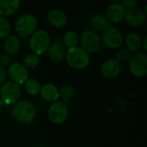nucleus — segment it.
<instances>
[{
  "label": "nucleus",
  "mask_w": 147,
  "mask_h": 147,
  "mask_svg": "<svg viewBox=\"0 0 147 147\" xmlns=\"http://www.w3.org/2000/svg\"><path fill=\"white\" fill-rule=\"evenodd\" d=\"M49 23L55 28H63L67 23V16L60 9H53L47 14Z\"/></svg>",
  "instance_id": "2eb2a0df"
},
{
  "label": "nucleus",
  "mask_w": 147,
  "mask_h": 147,
  "mask_svg": "<svg viewBox=\"0 0 147 147\" xmlns=\"http://www.w3.org/2000/svg\"><path fill=\"white\" fill-rule=\"evenodd\" d=\"M90 25L94 29L97 31H105L108 28H109V21L106 17V16L96 14L91 18Z\"/></svg>",
  "instance_id": "aec40b11"
},
{
  "label": "nucleus",
  "mask_w": 147,
  "mask_h": 147,
  "mask_svg": "<svg viewBox=\"0 0 147 147\" xmlns=\"http://www.w3.org/2000/svg\"><path fill=\"white\" fill-rule=\"evenodd\" d=\"M1 98L5 105H12L19 101L21 96L20 86L11 81L5 82L1 87Z\"/></svg>",
  "instance_id": "0eeeda50"
},
{
  "label": "nucleus",
  "mask_w": 147,
  "mask_h": 147,
  "mask_svg": "<svg viewBox=\"0 0 147 147\" xmlns=\"http://www.w3.org/2000/svg\"><path fill=\"white\" fill-rule=\"evenodd\" d=\"M47 53L48 58L52 61L59 63L65 59L66 51H65V47L63 46L62 42L56 40L55 42H53L50 45Z\"/></svg>",
  "instance_id": "4468645a"
},
{
  "label": "nucleus",
  "mask_w": 147,
  "mask_h": 147,
  "mask_svg": "<svg viewBox=\"0 0 147 147\" xmlns=\"http://www.w3.org/2000/svg\"><path fill=\"white\" fill-rule=\"evenodd\" d=\"M121 71V64L116 59H109L105 60L101 66L102 75L108 78L113 79L120 75Z\"/></svg>",
  "instance_id": "9b49d317"
},
{
  "label": "nucleus",
  "mask_w": 147,
  "mask_h": 147,
  "mask_svg": "<svg viewBox=\"0 0 147 147\" xmlns=\"http://www.w3.org/2000/svg\"><path fill=\"white\" fill-rule=\"evenodd\" d=\"M7 75L10 78L11 82L21 85L25 84L28 79V70L20 62L11 63L8 68Z\"/></svg>",
  "instance_id": "1a4fd4ad"
},
{
  "label": "nucleus",
  "mask_w": 147,
  "mask_h": 147,
  "mask_svg": "<svg viewBox=\"0 0 147 147\" xmlns=\"http://www.w3.org/2000/svg\"><path fill=\"white\" fill-rule=\"evenodd\" d=\"M127 10L121 2H115L109 5L106 11V17L113 23H119L125 19Z\"/></svg>",
  "instance_id": "f8f14e48"
},
{
  "label": "nucleus",
  "mask_w": 147,
  "mask_h": 147,
  "mask_svg": "<svg viewBox=\"0 0 147 147\" xmlns=\"http://www.w3.org/2000/svg\"><path fill=\"white\" fill-rule=\"evenodd\" d=\"M0 55H1V53H0Z\"/></svg>",
  "instance_id": "473e14b6"
},
{
  "label": "nucleus",
  "mask_w": 147,
  "mask_h": 147,
  "mask_svg": "<svg viewBox=\"0 0 147 147\" xmlns=\"http://www.w3.org/2000/svg\"><path fill=\"white\" fill-rule=\"evenodd\" d=\"M63 42L69 48L78 47L79 43V36L78 33L75 31H68L65 34V36L63 38Z\"/></svg>",
  "instance_id": "b1692460"
},
{
  "label": "nucleus",
  "mask_w": 147,
  "mask_h": 147,
  "mask_svg": "<svg viewBox=\"0 0 147 147\" xmlns=\"http://www.w3.org/2000/svg\"><path fill=\"white\" fill-rule=\"evenodd\" d=\"M131 57H132V54L127 49H120L116 53V59L121 64L129 62L131 59Z\"/></svg>",
  "instance_id": "a878e982"
},
{
  "label": "nucleus",
  "mask_w": 147,
  "mask_h": 147,
  "mask_svg": "<svg viewBox=\"0 0 147 147\" xmlns=\"http://www.w3.org/2000/svg\"><path fill=\"white\" fill-rule=\"evenodd\" d=\"M75 93V90L73 86L71 84H65L59 90V96L61 99V102H63L65 104L70 103L71 99L73 97Z\"/></svg>",
  "instance_id": "412c9836"
},
{
  "label": "nucleus",
  "mask_w": 147,
  "mask_h": 147,
  "mask_svg": "<svg viewBox=\"0 0 147 147\" xmlns=\"http://www.w3.org/2000/svg\"><path fill=\"white\" fill-rule=\"evenodd\" d=\"M139 2L137 0H124L121 2V4L123 5V7L128 10L130 9H135L138 5Z\"/></svg>",
  "instance_id": "bb28decb"
},
{
  "label": "nucleus",
  "mask_w": 147,
  "mask_h": 147,
  "mask_svg": "<svg viewBox=\"0 0 147 147\" xmlns=\"http://www.w3.org/2000/svg\"><path fill=\"white\" fill-rule=\"evenodd\" d=\"M81 48L86 53H95L101 46V40L99 35L93 30L88 29L83 32L79 37Z\"/></svg>",
  "instance_id": "6e6552de"
},
{
  "label": "nucleus",
  "mask_w": 147,
  "mask_h": 147,
  "mask_svg": "<svg viewBox=\"0 0 147 147\" xmlns=\"http://www.w3.org/2000/svg\"><path fill=\"white\" fill-rule=\"evenodd\" d=\"M9 112L15 121L22 125L30 124L36 118L34 105L27 100H20L12 104Z\"/></svg>",
  "instance_id": "f257e3e1"
},
{
  "label": "nucleus",
  "mask_w": 147,
  "mask_h": 147,
  "mask_svg": "<svg viewBox=\"0 0 147 147\" xmlns=\"http://www.w3.org/2000/svg\"><path fill=\"white\" fill-rule=\"evenodd\" d=\"M7 78V71L4 69V67L0 65V84H3L5 83Z\"/></svg>",
  "instance_id": "c85d7f7f"
},
{
  "label": "nucleus",
  "mask_w": 147,
  "mask_h": 147,
  "mask_svg": "<svg viewBox=\"0 0 147 147\" xmlns=\"http://www.w3.org/2000/svg\"><path fill=\"white\" fill-rule=\"evenodd\" d=\"M19 0H0V16L5 17L14 14L20 6Z\"/></svg>",
  "instance_id": "6ab92c4d"
},
{
  "label": "nucleus",
  "mask_w": 147,
  "mask_h": 147,
  "mask_svg": "<svg viewBox=\"0 0 147 147\" xmlns=\"http://www.w3.org/2000/svg\"><path fill=\"white\" fill-rule=\"evenodd\" d=\"M50 45L51 37L48 32L46 30L39 29L30 35L29 47L33 53H35L38 56L47 53Z\"/></svg>",
  "instance_id": "7ed1b4c3"
},
{
  "label": "nucleus",
  "mask_w": 147,
  "mask_h": 147,
  "mask_svg": "<svg viewBox=\"0 0 147 147\" xmlns=\"http://www.w3.org/2000/svg\"><path fill=\"white\" fill-rule=\"evenodd\" d=\"M11 64V59L9 55L5 54H1L0 55V65L3 67L5 66H9V65Z\"/></svg>",
  "instance_id": "cd10ccee"
},
{
  "label": "nucleus",
  "mask_w": 147,
  "mask_h": 147,
  "mask_svg": "<svg viewBox=\"0 0 147 147\" xmlns=\"http://www.w3.org/2000/svg\"><path fill=\"white\" fill-rule=\"evenodd\" d=\"M35 147H47V146H35Z\"/></svg>",
  "instance_id": "2f4dec72"
},
{
  "label": "nucleus",
  "mask_w": 147,
  "mask_h": 147,
  "mask_svg": "<svg viewBox=\"0 0 147 147\" xmlns=\"http://www.w3.org/2000/svg\"><path fill=\"white\" fill-rule=\"evenodd\" d=\"M3 50L7 55H14L20 50V41L16 35L9 34L3 42Z\"/></svg>",
  "instance_id": "a211bd4d"
},
{
  "label": "nucleus",
  "mask_w": 147,
  "mask_h": 147,
  "mask_svg": "<svg viewBox=\"0 0 147 147\" xmlns=\"http://www.w3.org/2000/svg\"><path fill=\"white\" fill-rule=\"evenodd\" d=\"M130 72L136 78H144L147 74V56L145 53L138 52L132 55L129 61Z\"/></svg>",
  "instance_id": "423d86ee"
},
{
  "label": "nucleus",
  "mask_w": 147,
  "mask_h": 147,
  "mask_svg": "<svg viewBox=\"0 0 147 147\" xmlns=\"http://www.w3.org/2000/svg\"><path fill=\"white\" fill-rule=\"evenodd\" d=\"M142 37L139 33H130L126 39V46L130 53H138L142 47Z\"/></svg>",
  "instance_id": "f3484780"
},
{
  "label": "nucleus",
  "mask_w": 147,
  "mask_h": 147,
  "mask_svg": "<svg viewBox=\"0 0 147 147\" xmlns=\"http://www.w3.org/2000/svg\"><path fill=\"white\" fill-rule=\"evenodd\" d=\"M146 42H147V36H145V37H144V39L142 40V46H143V47H144V50H145V51H147Z\"/></svg>",
  "instance_id": "c756f323"
},
{
  "label": "nucleus",
  "mask_w": 147,
  "mask_h": 147,
  "mask_svg": "<svg viewBox=\"0 0 147 147\" xmlns=\"http://www.w3.org/2000/svg\"><path fill=\"white\" fill-rule=\"evenodd\" d=\"M38 25L37 18L30 14H26L20 16L15 23V30L21 37L30 36L35 32Z\"/></svg>",
  "instance_id": "20e7f679"
},
{
  "label": "nucleus",
  "mask_w": 147,
  "mask_h": 147,
  "mask_svg": "<svg viewBox=\"0 0 147 147\" xmlns=\"http://www.w3.org/2000/svg\"><path fill=\"white\" fill-rule=\"evenodd\" d=\"M125 20L130 26L139 27L146 22V13L141 9L135 8L127 11Z\"/></svg>",
  "instance_id": "ddd939ff"
},
{
  "label": "nucleus",
  "mask_w": 147,
  "mask_h": 147,
  "mask_svg": "<svg viewBox=\"0 0 147 147\" xmlns=\"http://www.w3.org/2000/svg\"><path fill=\"white\" fill-rule=\"evenodd\" d=\"M22 62H23L22 65L28 70H34V69H35L39 65V64L40 62V58L37 54L30 53H28L23 58V61Z\"/></svg>",
  "instance_id": "4be33fe9"
},
{
  "label": "nucleus",
  "mask_w": 147,
  "mask_h": 147,
  "mask_svg": "<svg viewBox=\"0 0 147 147\" xmlns=\"http://www.w3.org/2000/svg\"><path fill=\"white\" fill-rule=\"evenodd\" d=\"M69 115V109L67 104L61 101H56L53 102L47 110L48 119L52 123L60 125L64 123Z\"/></svg>",
  "instance_id": "39448f33"
},
{
  "label": "nucleus",
  "mask_w": 147,
  "mask_h": 147,
  "mask_svg": "<svg viewBox=\"0 0 147 147\" xmlns=\"http://www.w3.org/2000/svg\"><path fill=\"white\" fill-rule=\"evenodd\" d=\"M40 96L47 102H56L59 98V90L52 83H47L44 84L42 86H40Z\"/></svg>",
  "instance_id": "dca6fc26"
},
{
  "label": "nucleus",
  "mask_w": 147,
  "mask_h": 147,
  "mask_svg": "<svg viewBox=\"0 0 147 147\" xmlns=\"http://www.w3.org/2000/svg\"><path fill=\"white\" fill-rule=\"evenodd\" d=\"M65 59L71 68L77 70H82L87 67L90 60L89 53L78 46L68 48Z\"/></svg>",
  "instance_id": "f03ea898"
},
{
  "label": "nucleus",
  "mask_w": 147,
  "mask_h": 147,
  "mask_svg": "<svg viewBox=\"0 0 147 147\" xmlns=\"http://www.w3.org/2000/svg\"><path fill=\"white\" fill-rule=\"evenodd\" d=\"M11 31V25L6 17L0 16V39L6 38L9 35Z\"/></svg>",
  "instance_id": "393cba45"
},
{
  "label": "nucleus",
  "mask_w": 147,
  "mask_h": 147,
  "mask_svg": "<svg viewBox=\"0 0 147 147\" xmlns=\"http://www.w3.org/2000/svg\"><path fill=\"white\" fill-rule=\"evenodd\" d=\"M24 89L26 92L30 96H36L40 93V84L38 80L34 78L28 79L24 84Z\"/></svg>",
  "instance_id": "5701e85b"
},
{
  "label": "nucleus",
  "mask_w": 147,
  "mask_h": 147,
  "mask_svg": "<svg viewBox=\"0 0 147 147\" xmlns=\"http://www.w3.org/2000/svg\"><path fill=\"white\" fill-rule=\"evenodd\" d=\"M102 40L108 47L111 49H119L123 44V36L118 28L109 27L104 31Z\"/></svg>",
  "instance_id": "9d476101"
},
{
  "label": "nucleus",
  "mask_w": 147,
  "mask_h": 147,
  "mask_svg": "<svg viewBox=\"0 0 147 147\" xmlns=\"http://www.w3.org/2000/svg\"><path fill=\"white\" fill-rule=\"evenodd\" d=\"M3 105H4V103H3V100H2V98L0 97V109L3 107Z\"/></svg>",
  "instance_id": "7c9ffc66"
}]
</instances>
